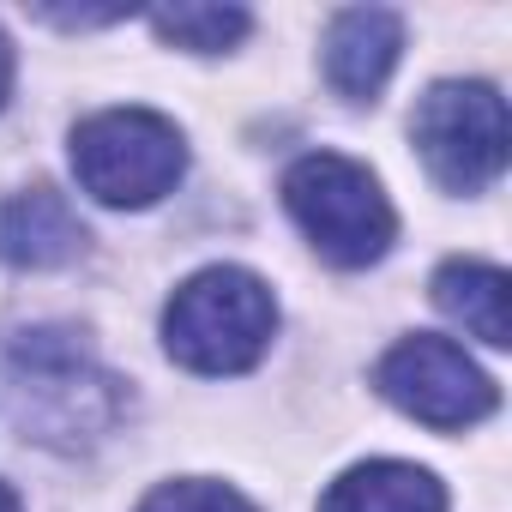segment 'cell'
<instances>
[{"instance_id":"5","label":"cell","mask_w":512,"mask_h":512,"mask_svg":"<svg viewBox=\"0 0 512 512\" xmlns=\"http://www.w3.org/2000/svg\"><path fill=\"white\" fill-rule=\"evenodd\" d=\"M410 139H416L428 175L446 193H482L506 169L512 127H506V103H500L494 85H482V79H446V85H434L416 103Z\"/></svg>"},{"instance_id":"7","label":"cell","mask_w":512,"mask_h":512,"mask_svg":"<svg viewBox=\"0 0 512 512\" xmlns=\"http://www.w3.org/2000/svg\"><path fill=\"white\" fill-rule=\"evenodd\" d=\"M85 223L79 211L67 205V193H55L49 181L37 187H19L0 199V260L19 266V272H55V266H73L85 253Z\"/></svg>"},{"instance_id":"10","label":"cell","mask_w":512,"mask_h":512,"mask_svg":"<svg viewBox=\"0 0 512 512\" xmlns=\"http://www.w3.org/2000/svg\"><path fill=\"white\" fill-rule=\"evenodd\" d=\"M434 308L446 320H458L464 332H476L482 344L506 350L512 344V320H506V272L482 266V260H446L434 272Z\"/></svg>"},{"instance_id":"3","label":"cell","mask_w":512,"mask_h":512,"mask_svg":"<svg viewBox=\"0 0 512 512\" xmlns=\"http://www.w3.org/2000/svg\"><path fill=\"white\" fill-rule=\"evenodd\" d=\"M284 205L302 223V235L344 272L374 266L398 235V217H392V199L380 193V181L356 157H338V151H308L302 163H290Z\"/></svg>"},{"instance_id":"14","label":"cell","mask_w":512,"mask_h":512,"mask_svg":"<svg viewBox=\"0 0 512 512\" xmlns=\"http://www.w3.org/2000/svg\"><path fill=\"white\" fill-rule=\"evenodd\" d=\"M0 512H25V506H19V494H13L7 482H0Z\"/></svg>"},{"instance_id":"11","label":"cell","mask_w":512,"mask_h":512,"mask_svg":"<svg viewBox=\"0 0 512 512\" xmlns=\"http://www.w3.org/2000/svg\"><path fill=\"white\" fill-rule=\"evenodd\" d=\"M247 13L241 7H205V0H181V7H157L151 13V31L175 49H193V55H217V49H235L247 37Z\"/></svg>"},{"instance_id":"12","label":"cell","mask_w":512,"mask_h":512,"mask_svg":"<svg viewBox=\"0 0 512 512\" xmlns=\"http://www.w3.org/2000/svg\"><path fill=\"white\" fill-rule=\"evenodd\" d=\"M139 512H253L229 482H205V476H181V482H163L145 494Z\"/></svg>"},{"instance_id":"2","label":"cell","mask_w":512,"mask_h":512,"mask_svg":"<svg viewBox=\"0 0 512 512\" xmlns=\"http://www.w3.org/2000/svg\"><path fill=\"white\" fill-rule=\"evenodd\" d=\"M272 332H278V302L266 278H253L247 266H205L163 308V350L211 380L247 374L272 350Z\"/></svg>"},{"instance_id":"1","label":"cell","mask_w":512,"mask_h":512,"mask_svg":"<svg viewBox=\"0 0 512 512\" xmlns=\"http://www.w3.org/2000/svg\"><path fill=\"white\" fill-rule=\"evenodd\" d=\"M127 410V392L97 356L79 344V332H19L0 344V416L25 440L79 452L103 440Z\"/></svg>"},{"instance_id":"6","label":"cell","mask_w":512,"mask_h":512,"mask_svg":"<svg viewBox=\"0 0 512 512\" xmlns=\"http://www.w3.org/2000/svg\"><path fill=\"white\" fill-rule=\"evenodd\" d=\"M374 386H380V398L398 404L410 422L440 428V434L476 428V422L494 416V404H500L494 380H488L452 338H434V332L398 338V344L380 356Z\"/></svg>"},{"instance_id":"4","label":"cell","mask_w":512,"mask_h":512,"mask_svg":"<svg viewBox=\"0 0 512 512\" xmlns=\"http://www.w3.org/2000/svg\"><path fill=\"white\" fill-rule=\"evenodd\" d=\"M187 169L181 127L157 109H103L73 127V175L97 205H157Z\"/></svg>"},{"instance_id":"13","label":"cell","mask_w":512,"mask_h":512,"mask_svg":"<svg viewBox=\"0 0 512 512\" xmlns=\"http://www.w3.org/2000/svg\"><path fill=\"white\" fill-rule=\"evenodd\" d=\"M7 91H13V43L0 37V103H7Z\"/></svg>"},{"instance_id":"9","label":"cell","mask_w":512,"mask_h":512,"mask_svg":"<svg viewBox=\"0 0 512 512\" xmlns=\"http://www.w3.org/2000/svg\"><path fill=\"white\" fill-rule=\"evenodd\" d=\"M320 512H446V488L422 464L368 458V464H350L320 494Z\"/></svg>"},{"instance_id":"8","label":"cell","mask_w":512,"mask_h":512,"mask_svg":"<svg viewBox=\"0 0 512 512\" xmlns=\"http://www.w3.org/2000/svg\"><path fill=\"white\" fill-rule=\"evenodd\" d=\"M404 55V19L392 7H350L326 25V79L350 103H374Z\"/></svg>"}]
</instances>
